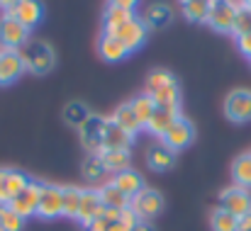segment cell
Returning <instances> with one entry per match:
<instances>
[{"mask_svg": "<svg viewBox=\"0 0 251 231\" xmlns=\"http://www.w3.org/2000/svg\"><path fill=\"white\" fill-rule=\"evenodd\" d=\"M20 56H22V64H25V71H32L37 76H44L54 69V49L42 42V39H32L27 42L22 49H20Z\"/></svg>", "mask_w": 251, "mask_h": 231, "instance_id": "cell-1", "label": "cell"}, {"mask_svg": "<svg viewBox=\"0 0 251 231\" xmlns=\"http://www.w3.org/2000/svg\"><path fill=\"white\" fill-rule=\"evenodd\" d=\"M129 209L137 214V219H154L164 212V195L154 187H144L129 200Z\"/></svg>", "mask_w": 251, "mask_h": 231, "instance_id": "cell-2", "label": "cell"}, {"mask_svg": "<svg viewBox=\"0 0 251 231\" xmlns=\"http://www.w3.org/2000/svg\"><path fill=\"white\" fill-rule=\"evenodd\" d=\"M27 42H29V29L25 24H20L12 15L5 12L0 17V46H2V51H20Z\"/></svg>", "mask_w": 251, "mask_h": 231, "instance_id": "cell-3", "label": "cell"}, {"mask_svg": "<svg viewBox=\"0 0 251 231\" xmlns=\"http://www.w3.org/2000/svg\"><path fill=\"white\" fill-rule=\"evenodd\" d=\"M110 34H115L127 49H129V54L132 51H137L144 42H147V34H149V27L144 24V20L142 17H129L125 24H120L115 32H110Z\"/></svg>", "mask_w": 251, "mask_h": 231, "instance_id": "cell-4", "label": "cell"}, {"mask_svg": "<svg viewBox=\"0 0 251 231\" xmlns=\"http://www.w3.org/2000/svg\"><path fill=\"white\" fill-rule=\"evenodd\" d=\"M237 10H239V5L234 0H212L207 24L217 32H232L234 20H237Z\"/></svg>", "mask_w": 251, "mask_h": 231, "instance_id": "cell-5", "label": "cell"}, {"mask_svg": "<svg viewBox=\"0 0 251 231\" xmlns=\"http://www.w3.org/2000/svg\"><path fill=\"white\" fill-rule=\"evenodd\" d=\"M107 127V117L102 115H90L88 122L78 129L81 144L88 149V154H102V134Z\"/></svg>", "mask_w": 251, "mask_h": 231, "instance_id": "cell-6", "label": "cell"}, {"mask_svg": "<svg viewBox=\"0 0 251 231\" xmlns=\"http://www.w3.org/2000/svg\"><path fill=\"white\" fill-rule=\"evenodd\" d=\"M61 214H64V187L42 185V195H39V205H37V217L56 219Z\"/></svg>", "mask_w": 251, "mask_h": 231, "instance_id": "cell-7", "label": "cell"}, {"mask_svg": "<svg viewBox=\"0 0 251 231\" xmlns=\"http://www.w3.org/2000/svg\"><path fill=\"white\" fill-rule=\"evenodd\" d=\"M225 115H227V119L239 122V124L249 122L251 119V90H244V88L232 90L225 97Z\"/></svg>", "mask_w": 251, "mask_h": 231, "instance_id": "cell-8", "label": "cell"}, {"mask_svg": "<svg viewBox=\"0 0 251 231\" xmlns=\"http://www.w3.org/2000/svg\"><path fill=\"white\" fill-rule=\"evenodd\" d=\"M39 195H42V183L29 180V185H27V187H25V190H22L17 197H12L10 209H12V212H17L22 219H29V217H34V214H37Z\"/></svg>", "mask_w": 251, "mask_h": 231, "instance_id": "cell-9", "label": "cell"}, {"mask_svg": "<svg viewBox=\"0 0 251 231\" xmlns=\"http://www.w3.org/2000/svg\"><path fill=\"white\" fill-rule=\"evenodd\" d=\"M220 207L227 209L229 214L234 217H242V214H249L251 212V195L249 190L234 185V187H227L220 192Z\"/></svg>", "mask_w": 251, "mask_h": 231, "instance_id": "cell-10", "label": "cell"}, {"mask_svg": "<svg viewBox=\"0 0 251 231\" xmlns=\"http://www.w3.org/2000/svg\"><path fill=\"white\" fill-rule=\"evenodd\" d=\"M193 137H195V132H193V124L185 119V117H178L171 127H168V132L161 137L164 139V144H166L168 149L176 154V151H180V149H185L190 141H193Z\"/></svg>", "mask_w": 251, "mask_h": 231, "instance_id": "cell-11", "label": "cell"}, {"mask_svg": "<svg viewBox=\"0 0 251 231\" xmlns=\"http://www.w3.org/2000/svg\"><path fill=\"white\" fill-rule=\"evenodd\" d=\"M102 212H105V205H102V200H100V192L95 190V187H90V190H83V195H81V209H78V222L83 224V227H90L98 217H102Z\"/></svg>", "mask_w": 251, "mask_h": 231, "instance_id": "cell-12", "label": "cell"}, {"mask_svg": "<svg viewBox=\"0 0 251 231\" xmlns=\"http://www.w3.org/2000/svg\"><path fill=\"white\" fill-rule=\"evenodd\" d=\"M7 15H12L20 24H25L27 29H32V27H37V24L42 22L44 7H42L39 0H22V2H17L12 10H7Z\"/></svg>", "mask_w": 251, "mask_h": 231, "instance_id": "cell-13", "label": "cell"}, {"mask_svg": "<svg viewBox=\"0 0 251 231\" xmlns=\"http://www.w3.org/2000/svg\"><path fill=\"white\" fill-rule=\"evenodd\" d=\"M25 73L20 51H0V85H10Z\"/></svg>", "mask_w": 251, "mask_h": 231, "instance_id": "cell-14", "label": "cell"}, {"mask_svg": "<svg viewBox=\"0 0 251 231\" xmlns=\"http://www.w3.org/2000/svg\"><path fill=\"white\" fill-rule=\"evenodd\" d=\"M98 51H100V56H102L105 61H110V64H117V61H122V59L129 56V49H127L115 34H110V32H102V34H100V39H98Z\"/></svg>", "mask_w": 251, "mask_h": 231, "instance_id": "cell-15", "label": "cell"}, {"mask_svg": "<svg viewBox=\"0 0 251 231\" xmlns=\"http://www.w3.org/2000/svg\"><path fill=\"white\" fill-rule=\"evenodd\" d=\"M112 185H115L122 195H127V197L132 200L137 192L144 190V178H142L137 170L127 168V170H122V173H117V175L112 178Z\"/></svg>", "mask_w": 251, "mask_h": 231, "instance_id": "cell-16", "label": "cell"}, {"mask_svg": "<svg viewBox=\"0 0 251 231\" xmlns=\"http://www.w3.org/2000/svg\"><path fill=\"white\" fill-rule=\"evenodd\" d=\"M132 144V134H127L125 129H120L112 119H107L105 134H102V151H117V149H129Z\"/></svg>", "mask_w": 251, "mask_h": 231, "instance_id": "cell-17", "label": "cell"}, {"mask_svg": "<svg viewBox=\"0 0 251 231\" xmlns=\"http://www.w3.org/2000/svg\"><path fill=\"white\" fill-rule=\"evenodd\" d=\"M178 117H180V110H164V107H156V112H154V117L149 119L147 129H149L154 137H164L168 132V127H171Z\"/></svg>", "mask_w": 251, "mask_h": 231, "instance_id": "cell-18", "label": "cell"}, {"mask_svg": "<svg viewBox=\"0 0 251 231\" xmlns=\"http://www.w3.org/2000/svg\"><path fill=\"white\" fill-rule=\"evenodd\" d=\"M110 119H112V122H115L120 129H125L127 134H132V137H134V134L142 129V122L137 119V115H134V110H132V105H129V102L120 105Z\"/></svg>", "mask_w": 251, "mask_h": 231, "instance_id": "cell-19", "label": "cell"}, {"mask_svg": "<svg viewBox=\"0 0 251 231\" xmlns=\"http://www.w3.org/2000/svg\"><path fill=\"white\" fill-rule=\"evenodd\" d=\"M154 105L156 107H164V110H180V90H178V83H171L164 85L154 92H149Z\"/></svg>", "mask_w": 251, "mask_h": 231, "instance_id": "cell-20", "label": "cell"}, {"mask_svg": "<svg viewBox=\"0 0 251 231\" xmlns=\"http://www.w3.org/2000/svg\"><path fill=\"white\" fill-rule=\"evenodd\" d=\"M171 17H173V12L166 2H154V5H149V10L144 15V24L149 29H161L171 22Z\"/></svg>", "mask_w": 251, "mask_h": 231, "instance_id": "cell-21", "label": "cell"}, {"mask_svg": "<svg viewBox=\"0 0 251 231\" xmlns=\"http://www.w3.org/2000/svg\"><path fill=\"white\" fill-rule=\"evenodd\" d=\"M129 105H132V110H134L137 119L142 122V127H147V124H149V119H151V117H154V112H156V105H154L151 95H149V92H139L137 97H132V100H129Z\"/></svg>", "mask_w": 251, "mask_h": 231, "instance_id": "cell-22", "label": "cell"}, {"mask_svg": "<svg viewBox=\"0 0 251 231\" xmlns=\"http://www.w3.org/2000/svg\"><path fill=\"white\" fill-rule=\"evenodd\" d=\"M129 17H134L132 10H122V7L107 2V7H105V12H102V29H105V32H115V29H117L120 24H125Z\"/></svg>", "mask_w": 251, "mask_h": 231, "instance_id": "cell-23", "label": "cell"}, {"mask_svg": "<svg viewBox=\"0 0 251 231\" xmlns=\"http://www.w3.org/2000/svg\"><path fill=\"white\" fill-rule=\"evenodd\" d=\"M90 115H93V112L88 110V105H85V102L74 100V102H69V105H66V110H64V122H66L69 127L81 129L85 122H88V117H90Z\"/></svg>", "mask_w": 251, "mask_h": 231, "instance_id": "cell-24", "label": "cell"}, {"mask_svg": "<svg viewBox=\"0 0 251 231\" xmlns=\"http://www.w3.org/2000/svg\"><path fill=\"white\" fill-rule=\"evenodd\" d=\"M98 192H100L102 205H105V207H110V209H120V212H122V209H127V207H129V197H127V195H122L112 183L102 185Z\"/></svg>", "mask_w": 251, "mask_h": 231, "instance_id": "cell-25", "label": "cell"}, {"mask_svg": "<svg viewBox=\"0 0 251 231\" xmlns=\"http://www.w3.org/2000/svg\"><path fill=\"white\" fill-rule=\"evenodd\" d=\"M100 158H102V165H105V170H110V173H115V175L129 168V151H127V149H117V151H102V154H100Z\"/></svg>", "mask_w": 251, "mask_h": 231, "instance_id": "cell-26", "label": "cell"}, {"mask_svg": "<svg viewBox=\"0 0 251 231\" xmlns=\"http://www.w3.org/2000/svg\"><path fill=\"white\" fill-rule=\"evenodd\" d=\"M232 178L239 187H251V154H242L232 163Z\"/></svg>", "mask_w": 251, "mask_h": 231, "instance_id": "cell-27", "label": "cell"}, {"mask_svg": "<svg viewBox=\"0 0 251 231\" xmlns=\"http://www.w3.org/2000/svg\"><path fill=\"white\" fill-rule=\"evenodd\" d=\"M147 161H149V168L151 170H168L173 165V151L168 149L166 144H156V146L149 149Z\"/></svg>", "mask_w": 251, "mask_h": 231, "instance_id": "cell-28", "label": "cell"}, {"mask_svg": "<svg viewBox=\"0 0 251 231\" xmlns=\"http://www.w3.org/2000/svg\"><path fill=\"white\" fill-rule=\"evenodd\" d=\"M212 0H188L183 2V15L188 22H207Z\"/></svg>", "mask_w": 251, "mask_h": 231, "instance_id": "cell-29", "label": "cell"}, {"mask_svg": "<svg viewBox=\"0 0 251 231\" xmlns=\"http://www.w3.org/2000/svg\"><path fill=\"white\" fill-rule=\"evenodd\" d=\"M81 195H83V190H78V187H64V217H71V219L78 217Z\"/></svg>", "mask_w": 251, "mask_h": 231, "instance_id": "cell-30", "label": "cell"}, {"mask_svg": "<svg viewBox=\"0 0 251 231\" xmlns=\"http://www.w3.org/2000/svg\"><path fill=\"white\" fill-rule=\"evenodd\" d=\"M210 224H212V231H237V217L229 214L227 209L217 207V209L212 212Z\"/></svg>", "mask_w": 251, "mask_h": 231, "instance_id": "cell-31", "label": "cell"}, {"mask_svg": "<svg viewBox=\"0 0 251 231\" xmlns=\"http://www.w3.org/2000/svg\"><path fill=\"white\" fill-rule=\"evenodd\" d=\"M25 227V219L10 209V205H2L0 207V231H22Z\"/></svg>", "mask_w": 251, "mask_h": 231, "instance_id": "cell-32", "label": "cell"}, {"mask_svg": "<svg viewBox=\"0 0 251 231\" xmlns=\"http://www.w3.org/2000/svg\"><path fill=\"white\" fill-rule=\"evenodd\" d=\"M102 173H107V170H105V165H102L100 154H88V158L83 161V175L88 180H100Z\"/></svg>", "mask_w": 251, "mask_h": 231, "instance_id": "cell-33", "label": "cell"}, {"mask_svg": "<svg viewBox=\"0 0 251 231\" xmlns=\"http://www.w3.org/2000/svg\"><path fill=\"white\" fill-rule=\"evenodd\" d=\"M247 32H251V7H247V5H239L232 34H234V37H242V34H247Z\"/></svg>", "mask_w": 251, "mask_h": 231, "instance_id": "cell-34", "label": "cell"}, {"mask_svg": "<svg viewBox=\"0 0 251 231\" xmlns=\"http://www.w3.org/2000/svg\"><path fill=\"white\" fill-rule=\"evenodd\" d=\"M171 83H176V78L171 76L168 71H164V69H156L147 78V92H154V90H159L164 85H171Z\"/></svg>", "mask_w": 251, "mask_h": 231, "instance_id": "cell-35", "label": "cell"}, {"mask_svg": "<svg viewBox=\"0 0 251 231\" xmlns=\"http://www.w3.org/2000/svg\"><path fill=\"white\" fill-rule=\"evenodd\" d=\"M12 195H10V168H0V207L10 205Z\"/></svg>", "mask_w": 251, "mask_h": 231, "instance_id": "cell-36", "label": "cell"}, {"mask_svg": "<svg viewBox=\"0 0 251 231\" xmlns=\"http://www.w3.org/2000/svg\"><path fill=\"white\" fill-rule=\"evenodd\" d=\"M112 224H115V222H112V219H107V217H105V212H102V217H98V219L88 227V231H110Z\"/></svg>", "mask_w": 251, "mask_h": 231, "instance_id": "cell-37", "label": "cell"}, {"mask_svg": "<svg viewBox=\"0 0 251 231\" xmlns=\"http://www.w3.org/2000/svg\"><path fill=\"white\" fill-rule=\"evenodd\" d=\"M237 46H239V51H242L244 56H249L251 59V32L242 34V37H237Z\"/></svg>", "mask_w": 251, "mask_h": 231, "instance_id": "cell-38", "label": "cell"}, {"mask_svg": "<svg viewBox=\"0 0 251 231\" xmlns=\"http://www.w3.org/2000/svg\"><path fill=\"white\" fill-rule=\"evenodd\" d=\"M120 222H125L127 227H132V229H137V224H139V219H137V214L127 207V209H122L120 212Z\"/></svg>", "mask_w": 251, "mask_h": 231, "instance_id": "cell-39", "label": "cell"}, {"mask_svg": "<svg viewBox=\"0 0 251 231\" xmlns=\"http://www.w3.org/2000/svg\"><path fill=\"white\" fill-rule=\"evenodd\" d=\"M237 231H251V212L237 217Z\"/></svg>", "mask_w": 251, "mask_h": 231, "instance_id": "cell-40", "label": "cell"}, {"mask_svg": "<svg viewBox=\"0 0 251 231\" xmlns=\"http://www.w3.org/2000/svg\"><path fill=\"white\" fill-rule=\"evenodd\" d=\"M107 2H110V5H117V7H122V10H134L139 0H107Z\"/></svg>", "mask_w": 251, "mask_h": 231, "instance_id": "cell-41", "label": "cell"}, {"mask_svg": "<svg viewBox=\"0 0 251 231\" xmlns=\"http://www.w3.org/2000/svg\"><path fill=\"white\" fill-rule=\"evenodd\" d=\"M110 231H134V229H132V227H127L125 222H120V219H117V222L110 227Z\"/></svg>", "mask_w": 251, "mask_h": 231, "instance_id": "cell-42", "label": "cell"}, {"mask_svg": "<svg viewBox=\"0 0 251 231\" xmlns=\"http://www.w3.org/2000/svg\"><path fill=\"white\" fill-rule=\"evenodd\" d=\"M17 2H22V0H0V7H2V10L7 12V10H12V7H15Z\"/></svg>", "mask_w": 251, "mask_h": 231, "instance_id": "cell-43", "label": "cell"}, {"mask_svg": "<svg viewBox=\"0 0 251 231\" xmlns=\"http://www.w3.org/2000/svg\"><path fill=\"white\" fill-rule=\"evenodd\" d=\"M134 231H154V227H149V224H137Z\"/></svg>", "mask_w": 251, "mask_h": 231, "instance_id": "cell-44", "label": "cell"}, {"mask_svg": "<svg viewBox=\"0 0 251 231\" xmlns=\"http://www.w3.org/2000/svg\"><path fill=\"white\" fill-rule=\"evenodd\" d=\"M242 5H247V7H251V0H242Z\"/></svg>", "mask_w": 251, "mask_h": 231, "instance_id": "cell-45", "label": "cell"}, {"mask_svg": "<svg viewBox=\"0 0 251 231\" xmlns=\"http://www.w3.org/2000/svg\"><path fill=\"white\" fill-rule=\"evenodd\" d=\"M180 2H188V0H180Z\"/></svg>", "mask_w": 251, "mask_h": 231, "instance_id": "cell-46", "label": "cell"}]
</instances>
